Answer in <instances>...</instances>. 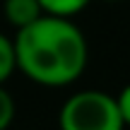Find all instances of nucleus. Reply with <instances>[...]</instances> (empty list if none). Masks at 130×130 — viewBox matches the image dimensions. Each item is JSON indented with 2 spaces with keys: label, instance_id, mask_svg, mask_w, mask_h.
<instances>
[{
  "label": "nucleus",
  "instance_id": "20e7f679",
  "mask_svg": "<svg viewBox=\"0 0 130 130\" xmlns=\"http://www.w3.org/2000/svg\"><path fill=\"white\" fill-rule=\"evenodd\" d=\"M46 14H58V17H72L79 10L87 7L89 0H39Z\"/></svg>",
  "mask_w": 130,
  "mask_h": 130
},
{
  "label": "nucleus",
  "instance_id": "6e6552de",
  "mask_svg": "<svg viewBox=\"0 0 130 130\" xmlns=\"http://www.w3.org/2000/svg\"><path fill=\"white\" fill-rule=\"evenodd\" d=\"M106 3H116V0H106Z\"/></svg>",
  "mask_w": 130,
  "mask_h": 130
},
{
  "label": "nucleus",
  "instance_id": "f03ea898",
  "mask_svg": "<svg viewBox=\"0 0 130 130\" xmlns=\"http://www.w3.org/2000/svg\"><path fill=\"white\" fill-rule=\"evenodd\" d=\"M60 130H123L116 96L96 89L77 92L63 104L58 116Z\"/></svg>",
  "mask_w": 130,
  "mask_h": 130
},
{
  "label": "nucleus",
  "instance_id": "423d86ee",
  "mask_svg": "<svg viewBox=\"0 0 130 130\" xmlns=\"http://www.w3.org/2000/svg\"><path fill=\"white\" fill-rule=\"evenodd\" d=\"M14 118V101H12V94L0 84V130H7L10 123Z\"/></svg>",
  "mask_w": 130,
  "mask_h": 130
},
{
  "label": "nucleus",
  "instance_id": "39448f33",
  "mask_svg": "<svg viewBox=\"0 0 130 130\" xmlns=\"http://www.w3.org/2000/svg\"><path fill=\"white\" fill-rule=\"evenodd\" d=\"M17 63H14V46L12 39H7L5 34H0V84H5V79L14 72Z\"/></svg>",
  "mask_w": 130,
  "mask_h": 130
},
{
  "label": "nucleus",
  "instance_id": "7ed1b4c3",
  "mask_svg": "<svg viewBox=\"0 0 130 130\" xmlns=\"http://www.w3.org/2000/svg\"><path fill=\"white\" fill-rule=\"evenodd\" d=\"M3 10H5V19L14 29L27 27L43 14V7L39 0H5Z\"/></svg>",
  "mask_w": 130,
  "mask_h": 130
},
{
  "label": "nucleus",
  "instance_id": "f257e3e1",
  "mask_svg": "<svg viewBox=\"0 0 130 130\" xmlns=\"http://www.w3.org/2000/svg\"><path fill=\"white\" fill-rule=\"evenodd\" d=\"M14 63L31 82L65 87L82 75L87 65V41L68 17L43 12L31 24L17 29L12 39Z\"/></svg>",
  "mask_w": 130,
  "mask_h": 130
},
{
  "label": "nucleus",
  "instance_id": "0eeeda50",
  "mask_svg": "<svg viewBox=\"0 0 130 130\" xmlns=\"http://www.w3.org/2000/svg\"><path fill=\"white\" fill-rule=\"evenodd\" d=\"M116 106L123 118V125H130V84H125L121 89V94L116 96Z\"/></svg>",
  "mask_w": 130,
  "mask_h": 130
}]
</instances>
